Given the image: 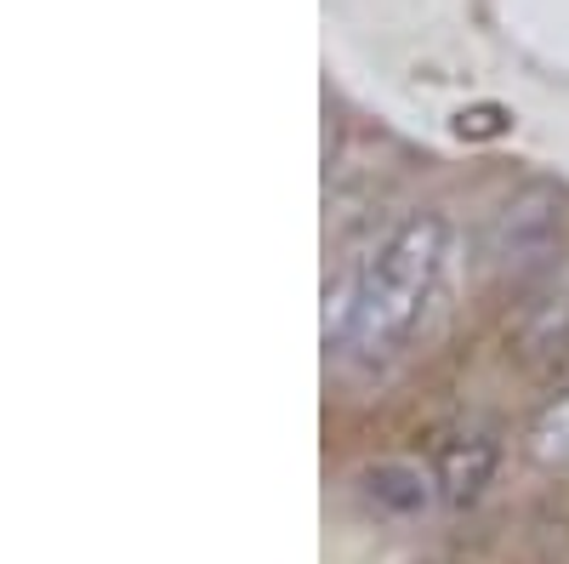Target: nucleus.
Masks as SVG:
<instances>
[{"label": "nucleus", "instance_id": "nucleus-5", "mask_svg": "<svg viewBox=\"0 0 569 564\" xmlns=\"http://www.w3.org/2000/svg\"><path fill=\"white\" fill-rule=\"evenodd\" d=\"M525 456L547 474H569V388L552 394L525 428Z\"/></svg>", "mask_w": 569, "mask_h": 564}, {"label": "nucleus", "instance_id": "nucleus-7", "mask_svg": "<svg viewBox=\"0 0 569 564\" xmlns=\"http://www.w3.org/2000/svg\"><path fill=\"white\" fill-rule=\"evenodd\" d=\"M456 131H461V137H467V131H472V137H490V131H501V115H496V109L461 115V120H456Z\"/></svg>", "mask_w": 569, "mask_h": 564}, {"label": "nucleus", "instance_id": "nucleus-6", "mask_svg": "<svg viewBox=\"0 0 569 564\" xmlns=\"http://www.w3.org/2000/svg\"><path fill=\"white\" fill-rule=\"evenodd\" d=\"M558 343H569V297H558V303H547L530 325H525V348H536V354H552Z\"/></svg>", "mask_w": 569, "mask_h": 564}, {"label": "nucleus", "instance_id": "nucleus-3", "mask_svg": "<svg viewBox=\"0 0 569 564\" xmlns=\"http://www.w3.org/2000/svg\"><path fill=\"white\" fill-rule=\"evenodd\" d=\"M496 467H501V439L485 428V422H461V428L439 434V445H433L439 496L456 513L485 502V491L496 485Z\"/></svg>", "mask_w": 569, "mask_h": 564}, {"label": "nucleus", "instance_id": "nucleus-2", "mask_svg": "<svg viewBox=\"0 0 569 564\" xmlns=\"http://www.w3.org/2000/svg\"><path fill=\"white\" fill-rule=\"evenodd\" d=\"M569 251V195L558 182H518L490 211L479 257L501 286H536Z\"/></svg>", "mask_w": 569, "mask_h": 564}, {"label": "nucleus", "instance_id": "nucleus-4", "mask_svg": "<svg viewBox=\"0 0 569 564\" xmlns=\"http://www.w3.org/2000/svg\"><path fill=\"white\" fill-rule=\"evenodd\" d=\"M353 491H359V502L376 513V520H393V525H416V520L433 513V502H445L439 496V474L421 467V462H410V456H382V462L359 467Z\"/></svg>", "mask_w": 569, "mask_h": 564}, {"label": "nucleus", "instance_id": "nucleus-1", "mask_svg": "<svg viewBox=\"0 0 569 564\" xmlns=\"http://www.w3.org/2000/svg\"><path fill=\"white\" fill-rule=\"evenodd\" d=\"M450 240L456 234L445 211H410L370 257H359V297L342 354H353L359 365H393L416 343L427 303L439 297Z\"/></svg>", "mask_w": 569, "mask_h": 564}]
</instances>
